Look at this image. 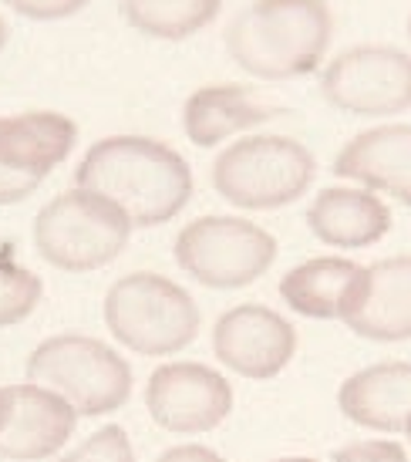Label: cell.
Wrapping results in <instances>:
<instances>
[{"instance_id":"obj_7","label":"cell","mask_w":411,"mask_h":462,"mask_svg":"<svg viewBox=\"0 0 411 462\" xmlns=\"http://www.w3.org/2000/svg\"><path fill=\"white\" fill-rule=\"evenodd\" d=\"M176 263L196 283L213 291H240L257 283L277 260L273 233L240 217H199L176 236Z\"/></svg>"},{"instance_id":"obj_3","label":"cell","mask_w":411,"mask_h":462,"mask_svg":"<svg viewBox=\"0 0 411 462\" xmlns=\"http://www.w3.org/2000/svg\"><path fill=\"white\" fill-rule=\"evenodd\" d=\"M105 328L122 347L142 358L179 355L199 337V308L193 294L152 270L118 277L102 304Z\"/></svg>"},{"instance_id":"obj_28","label":"cell","mask_w":411,"mask_h":462,"mask_svg":"<svg viewBox=\"0 0 411 462\" xmlns=\"http://www.w3.org/2000/svg\"><path fill=\"white\" fill-rule=\"evenodd\" d=\"M405 436H408V442H411V419H408V425H405Z\"/></svg>"},{"instance_id":"obj_18","label":"cell","mask_w":411,"mask_h":462,"mask_svg":"<svg viewBox=\"0 0 411 462\" xmlns=\"http://www.w3.org/2000/svg\"><path fill=\"white\" fill-rule=\"evenodd\" d=\"M78 142V125L61 112H21L0 118V166L44 182Z\"/></svg>"},{"instance_id":"obj_25","label":"cell","mask_w":411,"mask_h":462,"mask_svg":"<svg viewBox=\"0 0 411 462\" xmlns=\"http://www.w3.org/2000/svg\"><path fill=\"white\" fill-rule=\"evenodd\" d=\"M155 462H226L216 449L199 446V442H186V446H172L166 449Z\"/></svg>"},{"instance_id":"obj_19","label":"cell","mask_w":411,"mask_h":462,"mask_svg":"<svg viewBox=\"0 0 411 462\" xmlns=\"http://www.w3.org/2000/svg\"><path fill=\"white\" fill-rule=\"evenodd\" d=\"M118 4L135 31L159 41L193 38L223 7V0H118Z\"/></svg>"},{"instance_id":"obj_9","label":"cell","mask_w":411,"mask_h":462,"mask_svg":"<svg viewBox=\"0 0 411 462\" xmlns=\"http://www.w3.org/2000/svg\"><path fill=\"white\" fill-rule=\"evenodd\" d=\"M145 409L172 436H206L230 419L233 385L203 361H166L145 382Z\"/></svg>"},{"instance_id":"obj_11","label":"cell","mask_w":411,"mask_h":462,"mask_svg":"<svg viewBox=\"0 0 411 462\" xmlns=\"http://www.w3.org/2000/svg\"><path fill=\"white\" fill-rule=\"evenodd\" d=\"M78 415L65 398L34 382L0 385V456L11 462H44L75 436Z\"/></svg>"},{"instance_id":"obj_22","label":"cell","mask_w":411,"mask_h":462,"mask_svg":"<svg viewBox=\"0 0 411 462\" xmlns=\"http://www.w3.org/2000/svg\"><path fill=\"white\" fill-rule=\"evenodd\" d=\"M331 462H411L398 439H354L334 449Z\"/></svg>"},{"instance_id":"obj_26","label":"cell","mask_w":411,"mask_h":462,"mask_svg":"<svg viewBox=\"0 0 411 462\" xmlns=\"http://www.w3.org/2000/svg\"><path fill=\"white\" fill-rule=\"evenodd\" d=\"M273 462H321V459H310V456H283V459H273Z\"/></svg>"},{"instance_id":"obj_10","label":"cell","mask_w":411,"mask_h":462,"mask_svg":"<svg viewBox=\"0 0 411 462\" xmlns=\"http://www.w3.org/2000/svg\"><path fill=\"white\" fill-rule=\"evenodd\" d=\"M213 355L246 382H270L294 361L297 328L273 308L240 304L213 328Z\"/></svg>"},{"instance_id":"obj_23","label":"cell","mask_w":411,"mask_h":462,"mask_svg":"<svg viewBox=\"0 0 411 462\" xmlns=\"http://www.w3.org/2000/svg\"><path fill=\"white\" fill-rule=\"evenodd\" d=\"M0 4H7L11 11L31 17V21H61V17L81 11L88 0H0Z\"/></svg>"},{"instance_id":"obj_20","label":"cell","mask_w":411,"mask_h":462,"mask_svg":"<svg viewBox=\"0 0 411 462\" xmlns=\"http://www.w3.org/2000/svg\"><path fill=\"white\" fill-rule=\"evenodd\" d=\"M44 297V283L34 270L21 267L11 254H0V331L27 321Z\"/></svg>"},{"instance_id":"obj_15","label":"cell","mask_w":411,"mask_h":462,"mask_svg":"<svg viewBox=\"0 0 411 462\" xmlns=\"http://www.w3.org/2000/svg\"><path fill=\"white\" fill-rule=\"evenodd\" d=\"M344 328L378 345L411 341V254L378 260L368 267L358 308Z\"/></svg>"},{"instance_id":"obj_2","label":"cell","mask_w":411,"mask_h":462,"mask_svg":"<svg viewBox=\"0 0 411 462\" xmlns=\"http://www.w3.org/2000/svg\"><path fill=\"white\" fill-rule=\"evenodd\" d=\"M331 44V14L321 0H257L226 31V51L260 81L310 75Z\"/></svg>"},{"instance_id":"obj_14","label":"cell","mask_w":411,"mask_h":462,"mask_svg":"<svg viewBox=\"0 0 411 462\" xmlns=\"http://www.w3.org/2000/svg\"><path fill=\"white\" fill-rule=\"evenodd\" d=\"M368 267L347 257H314L307 263L283 273L280 297L283 304L310 321H341L344 324L361 300Z\"/></svg>"},{"instance_id":"obj_1","label":"cell","mask_w":411,"mask_h":462,"mask_svg":"<svg viewBox=\"0 0 411 462\" xmlns=\"http://www.w3.org/2000/svg\"><path fill=\"white\" fill-rule=\"evenodd\" d=\"M75 182L115 203L132 230L162 226L193 199L189 162L149 135H108L95 142L78 166Z\"/></svg>"},{"instance_id":"obj_27","label":"cell","mask_w":411,"mask_h":462,"mask_svg":"<svg viewBox=\"0 0 411 462\" xmlns=\"http://www.w3.org/2000/svg\"><path fill=\"white\" fill-rule=\"evenodd\" d=\"M7 44V24H4V17H0V48Z\"/></svg>"},{"instance_id":"obj_4","label":"cell","mask_w":411,"mask_h":462,"mask_svg":"<svg viewBox=\"0 0 411 462\" xmlns=\"http://www.w3.org/2000/svg\"><path fill=\"white\" fill-rule=\"evenodd\" d=\"M27 382L51 388L78 419L112 415L132 398V365L112 345L88 334H54L24 365Z\"/></svg>"},{"instance_id":"obj_29","label":"cell","mask_w":411,"mask_h":462,"mask_svg":"<svg viewBox=\"0 0 411 462\" xmlns=\"http://www.w3.org/2000/svg\"><path fill=\"white\" fill-rule=\"evenodd\" d=\"M408 31H411V24H408Z\"/></svg>"},{"instance_id":"obj_12","label":"cell","mask_w":411,"mask_h":462,"mask_svg":"<svg viewBox=\"0 0 411 462\" xmlns=\"http://www.w3.org/2000/svg\"><path fill=\"white\" fill-rule=\"evenodd\" d=\"M334 176L411 206V125H378L354 135L337 152Z\"/></svg>"},{"instance_id":"obj_8","label":"cell","mask_w":411,"mask_h":462,"mask_svg":"<svg viewBox=\"0 0 411 462\" xmlns=\"http://www.w3.org/2000/svg\"><path fill=\"white\" fill-rule=\"evenodd\" d=\"M324 98L358 118H388L411 108V54L388 44H358L337 54L321 78Z\"/></svg>"},{"instance_id":"obj_16","label":"cell","mask_w":411,"mask_h":462,"mask_svg":"<svg viewBox=\"0 0 411 462\" xmlns=\"http://www.w3.org/2000/svg\"><path fill=\"white\" fill-rule=\"evenodd\" d=\"M280 116V105L263 98L250 85H206L193 91L182 105V129L186 139L199 149H213L240 132L263 125Z\"/></svg>"},{"instance_id":"obj_6","label":"cell","mask_w":411,"mask_h":462,"mask_svg":"<svg viewBox=\"0 0 411 462\" xmlns=\"http://www.w3.org/2000/svg\"><path fill=\"white\" fill-rule=\"evenodd\" d=\"M132 240V223L115 203L88 189L54 196L34 219V246L51 267L91 273L122 257Z\"/></svg>"},{"instance_id":"obj_24","label":"cell","mask_w":411,"mask_h":462,"mask_svg":"<svg viewBox=\"0 0 411 462\" xmlns=\"http://www.w3.org/2000/svg\"><path fill=\"white\" fill-rule=\"evenodd\" d=\"M38 180H27V176H17L11 169L0 166V206H14V203H24L27 196L38 189Z\"/></svg>"},{"instance_id":"obj_17","label":"cell","mask_w":411,"mask_h":462,"mask_svg":"<svg viewBox=\"0 0 411 462\" xmlns=\"http://www.w3.org/2000/svg\"><path fill=\"white\" fill-rule=\"evenodd\" d=\"M307 226L327 246L364 250L391 230V209L371 189L331 186V189H321L307 206Z\"/></svg>"},{"instance_id":"obj_21","label":"cell","mask_w":411,"mask_h":462,"mask_svg":"<svg viewBox=\"0 0 411 462\" xmlns=\"http://www.w3.org/2000/svg\"><path fill=\"white\" fill-rule=\"evenodd\" d=\"M61 462H135L132 439L122 425H105L91 432L78 449H71Z\"/></svg>"},{"instance_id":"obj_13","label":"cell","mask_w":411,"mask_h":462,"mask_svg":"<svg viewBox=\"0 0 411 462\" xmlns=\"http://www.w3.org/2000/svg\"><path fill=\"white\" fill-rule=\"evenodd\" d=\"M337 409L368 432L395 436L411 419V361H378L337 388Z\"/></svg>"},{"instance_id":"obj_5","label":"cell","mask_w":411,"mask_h":462,"mask_svg":"<svg viewBox=\"0 0 411 462\" xmlns=\"http://www.w3.org/2000/svg\"><path fill=\"white\" fill-rule=\"evenodd\" d=\"M317 159L287 135H250L213 162V189L240 209H280L314 186Z\"/></svg>"}]
</instances>
